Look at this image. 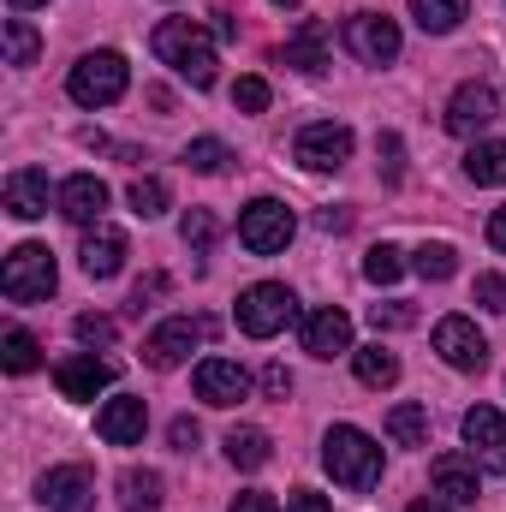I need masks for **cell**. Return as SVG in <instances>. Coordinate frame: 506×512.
Segmentation results:
<instances>
[{
    "instance_id": "1",
    "label": "cell",
    "mask_w": 506,
    "mask_h": 512,
    "mask_svg": "<svg viewBox=\"0 0 506 512\" xmlns=\"http://www.w3.org/2000/svg\"><path fill=\"white\" fill-rule=\"evenodd\" d=\"M155 60L173 66L179 78H191L197 90L215 84V36H209L197 18H167V24H155Z\"/></svg>"
},
{
    "instance_id": "2",
    "label": "cell",
    "mask_w": 506,
    "mask_h": 512,
    "mask_svg": "<svg viewBox=\"0 0 506 512\" xmlns=\"http://www.w3.org/2000/svg\"><path fill=\"white\" fill-rule=\"evenodd\" d=\"M322 465H328V477H334L340 489H376L381 483V447L364 435V429H352V423L328 429Z\"/></svg>"
},
{
    "instance_id": "3",
    "label": "cell",
    "mask_w": 506,
    "mask_h": 512,
    "mask_svg": "<svg viewBox=\"0 0 506 512\" xmlns=\"http://www.w3.org/2000/svg\"><path fill=\"white\" fill-rule=\"evenodd\" d=\"M239 334H251V340H274L292 316H298V298L280 286V280H256V286H245L239 292Z\"/></svg>"
},
{
    "instance_id": "4",
    "label": "cell",
    "mask_w": 506,
    "mask_h": 512,
    "mask_svg": "<svg viewBox=\"0 0 506 512\" xmlns=\"http://www.w3.org/2000/svg\"><path fill=\"white\" fill-rule=\"evenodd\" d=\"M66 96H72L78 108H108V102H120V96H126V60H120L114 48L84 54V60L72 66V78H66Z\"/></svg>"
},
{
    "instance_id": "5",
    "label": "cell",
    "mask_w": 506,
    "mask_h": 512,
    "mask_svg": "<svg viewBox=\"0 0 506 512\" xmlns=\"http://www.w3.org/2000/svg\"><path fill=\"white\" fill-rule=\"evenodd\" d=\"M54 256L42 251V245H18V251L6 256V268H0V292L12 298V304H42L48 292H54Z\"/></svg>"
},
{
    "instance_id": "6",
    "label": "cell",
    "mask_w": 506,
    "mask_h": 512,
    "mask_svg": "<svg viewBox=\"0 0 506 512\" xmlns=\"http://www.w3.org/2000/svg\"><path fill=\"white\" fill-rule=\"evenodd\" d=\"M292 209L286 203H274V197H256L251 209L239 215V245L251 256H274V251H286L292 245Z\"/></svg>"
},
{
    "instance_id": "7",
    "label": "cell",
    "mask_w": 506,
    "mask_h": 512,
    "mask_svg": "<svg viewBox=\"0 0 506 512\" xmlns=\"http://www.w3.org/2000/svg\"><path fill=\"white\" fill-rule=\"evenodd\" d=\"M346 48L364 60V66H387L399 54V24L387 12H352L346 18Z\"/></svg>"
},
{
    "instance_id": "8",
    "label": "cell",
    "mask_w": 506,
    "mask_h": 512,
    "mask_svg": "<svg viewBox=\"0 0 506 512\" xmlns=\"http://www.w3.org/2000/svg\"><path fill=\"white\" fill-rule=\"evenodd\" d=\"M209 334V322H191V316H173V322H161L149 340H143V364L149 370H179L185 358H191V346Z\"/></svg>"
},
{
    "instance_id": "9",
    "label": "cell",
    "mask_w": 506,
    "mask_h": 512,
    "mask_svg": "<svg viewBox=\"0 0 506 512\" xmlns=\"http://www.w3.org/2000/svg\"><path fill=\"white\" fill-rule=\"evenodd\" d=\"M435 352H441V364H453V370H483V364H489V340L477 334L471 316H441V322H435Z\"/></svg>"
},
{
    "instance_id": "10",
    "label": "cell",
    "mask_w": 506,
    "mask_h": 512,
    "mask_svg": "<svg viewBox=\"0 0 506 512\" xmlns=\"http://www.w3.org/2000/svg\"><path fill=\"white\" fill-rule=\"evenodd\" d=\"M298 161L310 167V173H340L346 161H352V131L334 126V120H322V126H304L298 131Z\"/></svg>"
},
{
    "instance_id": "11",
    "label": "cell",
    "mask_w": 506,
    "mask_h": 512,
    "mask_svg": "<svg viewBox=\"0 0 506 512\" xmlns=\"http://www.w3.org/2000/svg\"><path fill=\"white\" fill-rule=\"evenodd\" d=\"M495 120H501V96L489 84H459L453 90V102H447V131L453 137H477V131H489Z\"/></svg>"
},
{
    "instance_id": "12",
    "label": "cell",
    "mask_w": 506,
    "mask_h": 512,
    "mask_svg": "<svg viewBox=\"0 0 506 512\" xmlns=\"http://www.w3.org/2000/svg\"><path fill=\"white\" fill-rule=\"evenodd\" d=\"M197 399L203 405H239V399H251V376H245V364H233V358H203L197 364Z\"/></svg>"
},
{
    "instance_id": "13",
    "label": "cell",
    "mask_w": 506,
    "mask_h": 512,
    "mask_svg": "<svg viewBox=\"0 0 506 512\" xmlns=\"http://www.w3.org/2000/svg\"><path fill=\"white\" fill-rule=\"evenodd\" d=\"M42 507L48 512H90L96 507V477L84 465H54L42 477Z\"/></svg>"
},
{
    "instance_id": "14",
    "label": "cell",
    "mask_w": 506,
    "mask_h": 512,
    "mask_svg": "<svg viewBox=\"0 0 506 512\" xmlns=\"http://www.w3.org/2000/svg\"><path fill=\"white\" fill-rule=\"evenodd\" d=\"M465 441H471V459H477V465L506 471V417L495 405H471V411H465Z\"/></svg>"
},
{
    "instance_id": "15",
    "label": "cell",
    "mask_w": 506,
    "mask_h": 512,
    "mask_svg": "<svg viewBox=\"0 0 506 512\" xmlns=\"http://www.w3.org/2000/svg\"><path fill=\"white\" fill-rule=\"evenodd\" d=\"M54 387H60V399L84 405V399H96L102 387H114V364H102V358H90V352L60 358V364H54Z\"/></svg>"
},
{
    "instance_id": "16",
    "label": "cell",
    "mask_w": 506,
    "mask_h": 512,
    "mask_svg": "<svg viewBox=\"0 0 506 512\" xmlns=\"http://www.w3.org/2000/svg\"><path fill=\"white\" fill-rule=\"evenodd\" d=\"M54 209H60L72 227H96L102 209H108V185H102L96 173H72V179L54 191Z\"/></svg>"
},
{
    "instance_id": "17",
    "label": "cell",
    "mask_w": 506,
    "mask_h": 512,
    "mask_svg": "<svg viewBox=\"0 0 506 512\" xmlns=\"http://www.w3.org/2000/svg\"><path fill=\"white\" fill-rule=\"evenodd\" d=\"M304 352H310V358H340V352H352V316L334 310V304L310 310V316H304Z\"/></svg>"
},
{
    "instance_id": "18",
    "label": "cell",
    "mask_w": 506,
    "mask_h": 512,
    "mask_svg": "<svg viewBox=\"0 0 506 512\" xmlns=\"http://www.w3.org/2000/svg\"><path fill=\"white\" fill-rule=\"evenodd\" d=\"M78 262H84L90 280H114V274L126 268V233L108 227V221H96V227L84 233V245H78Z\"/></svg>"
},
{
    "instance_id": "19",
    "label": "cell",
    "mask_w": 506,
    "mask_h": 512,
    "mask_svg": "<svg viewBox=\"0 0 506 512\" xmlns=\"http://www.w3.org/2000/svg\"><path fill=\"white\" fill-rule=\"evenodd\" d=\"M143 429H149V405H143V399H131V393L108 399V405L96 411V435H102V441H114V447H137V441H143Z\"/></svg>"
},
{
    "instance_id": "20",
    "label": "cell",
    "mask_w": 506,
    "mask_h": 512,
    "mask_svg": "<svg viewBox=\"0 0 506 512\" xmlns=\"http://www.w3.org/2000/svg\"><path fill=\"white\" fill-rule=\"evenodd\" d=\"M6 215H18V221L48 215V173H42V167H18V173L6 179Z\"/></svg>"
},
{
    "instance_id": "21",
    "label": "cell",
    "mask_w": 506,
    "mask_h": 512,
    "mask_svg": "<svg viewBox=\"0 0 506 512\" xmlns=\"http://www.w3.org/2000/svg\"><path fill=\"white\" fill-rule=\"evenodd\" d=\"M429 477H435V489H441L453 507H477V465H471L465 453H441V459L429 465Z\"/></svg>"
},
{
    "instance_id": "22",
    "label": "cell",
    "mask_w": 506,
    "mask_h": 512,
    "mask_svg": "<svg viewBox=\"0 0 506 512\" xmlns=\"http://www.w3.org/2000/svg\"><path fill=\"white\" fill-rule=\"evenodd\" d=\"M286 66H298V72H322L328 66V24L322 18H304L286 36Z\"/></svg>"
},
{
    "instance_id": "23",
    "label": "cell",
    "mask_w": 506,
    "mask_h": 512,
    "mask_svg": "<svg viewBox=\"0 0 506 512\" xmlns=\"http://www.w3.org/2000/svg\"><path fill=\"white\" fill-rule=\"evenodd\" d=\"M465 179H477V185H506V137H483V143H471V155H465Z\"/></svg>"
},
{
    "instance_id": "24",
    "label": "cell",
    "mask_w": 506,
    "mask_h": 512,
    "mask_svg": "<svg viewBox=\"0 0 506 512\" xmlns=\"http://www.w3.org/2000/svg\"><path fill=\"white\" fill-rule=\"evenodd\" d=\"M387 435H393V447H423L429 441V405H417V399L393 405L387 411Z\"/></svg>"
},
{
    "instance_id": "25",
    "label": "cell",
    "mask_w": 506,
    "mask_h": 512,
    "mask_svg": "<svg viewBox=\"0 0 506 512\" xmlns=\"http://www.w3.org/2000/svg\"><path fill=\"white\" fill-rule=\"evenodd\" d=\"M268 429H256V423H245V429H227V459L239 465V471H262L268 465Z\"/></svg>"
},
{
    "instance_id": "26",
    "label": "cell",
    "mask_w": 506,
    "mask_h": 512,
    "mask_svg": "<svg viewBox=\"0 0 506 512\" xmlns=\"http://www.w3.org/2000/svg\"><path fill=\"white\" fill-rule=\"evenodd\" d=\"M471 12V0H411V18L429 30V36H447L459 30V18Z\"/></svg>"
},
{
    "instance_id": "27",
    "label": "cell",
    "mask_w": 506,
    "mask_h": 512,
    "mask_svg": "<svg viewBox=\"0 0 506 512\" xmlns=\"http://www.w3.org/2000/svg\"><path fill=\"white\" fill-rule=\"evenodd\" d=\"M352 370H358V382L364 387H393L399 382V358H393L387 346H364V352H352Z\"/></svg>"
},
{
    "instance_id": "28",
    "label": "cell",
    "mask_w": 506,
    "mask_h": 512,
    "mask_svg": "<svg viewBox=\"0 0 506 512\" xmlns=\"http://www.w3.org/2000/svg\"><path fill=\"white\" fill-rule=\"evenodd\" d=\"M161 507V477L155 471H126L120 477V512H155Z\"/></svg>"
},
{
    "instance_id": "29",
    "label": "cell",
    "mask_w": 506,
    "mask_h": 512,
    "mask_svg": "<svg viewBox=\"0 0 506 512\" xmlns=\"http://www.w3.org/2000/svg\"><path fill=\"white\" fill-rule=\"evenodd\" d=\"M36 358H42V346H36L24 328H6V334H0V364H6L12 376H30V370H36Z\"/></svg>"
},
{
    "instance_id": "30",
    "label": "cell",
    "mask_w": 506,
    "mask_h": 512,
    "mask_svg": "<svg viewBox=\"0 0 506 512\" xmlns=\"http://www.w3.org/2000/svg\"><path fill=\"white\" fill-rule=\"evenodd\" d=\"M411 268H417L423 280H453V274H459V251H453V245H441V239H435V245H417Z\"/></svg>"
},
{
    "instance_id": "31",
    "label": "cell",
    "mask_w": 506,
    "mask_h": 512,
    "mask_svg": "<svg viewBox=\"0 0 506 512\" xmlns=\"http://www.w3.org/2000/svg\"><path fill=\"white\" fill-rule=\"evenodd\" d=\"M36 54H42V36L24 18H6V66H36Z\"/></svg>"
},
{
    "instance_id": "32",
    "label": "cell",
    "mask_w": 506,
    "mask_h": 512,
    "mask_svg": "<svg viewBox=\"0 0 506 512\" xmlns=\"http://www.w3.org/2000/svg\"><path fill=\"white\" fill-rule=\"evenodd\" d=\"M227 161H233V149H227L221 137H197V143L185 149V167H191V173H227Z\"/></svg>"
},
{
    "instance_id": "33",
    "label": "cell",
    "mask_w": 506,
    "mask_h": 512,
    "mask_svg": "<svg viewBox=\"0 0 506 512\" xmlns=\"http://www.w3.org/2000/svg\"><path fill=\"white\" fill-rule=\"evenodd\" d=\"M131 215H143V221H155L161 209H167V185L161 179H131Z\"/></svg>"
},
{
    "instance_id": "34",
    "label": "cell",
    "mask_w": 506,
    "mask_h": 512,
    "mask_svg": "<svg viewBox=\"0 0 506 512\" xmlns=\"http://www.w3.org/2000/svg\"><path fill=\"white\" fill-rule=\"evenodd\" d=\"M364 274H370L376 286H393V280L405 274V262H399V251H393V245H376V251L364 256Z\"/></svg>"
},
{
    "instance_id": "35",
    "label": "cell",
    "mask_w": 506,
    "mask_h": 512,
    "mask_svg": "<svg viewBox=\"0 0 506 512\" xmlns=\"http://www.w3.org/2000/svg\"><path fill=\"white\" fill-rule=\"evenodd\" d=\"M179 233H185V245H191V251H209V245H215V233H221V227H215V215H209V209H191V215H185V227H179Z\"/></svg>"
},
{
    "instance_id": "36",
    "label": "cell",
    "mask_w": 506,
    "mask_h": 512,
    "mask_svg": "<svg viewBox=\"0 0 506 512\" xmlns=\"http://www.w3.org/2000/svg\"><path fill=\"white\" fill-rule=\"evenodd\" d=\"M376 155H381L387 185H399V179H405V149H399V137H393V131H381V137H376Z\"/></svg>"
},
{
    "instance_id": "37",
    "label": "cell",
    "mask_w": 506,
    "mask_h": 512,
    "mask_svg": "<svg viewBox=\"0 0 506 512\" xmlns=\"http://www.w3.org/2000/svg\"><path fill=\"white\" fill-rule=\"evenodd\" d=\"M370 322H376V328H411L417 310H411L405 298H393V304H370Z\"/></svg>"
},
{
    "instance_id": "38",
    "label": "cell",
    "mask_w": 506,
    "mask_h": 512,
    "mask_svg": "<svg viewBox=\"0 0 506 512\" xmlns=\"http://www.w3.org/2000/svg\"><path fill=\"white\" fill-rule=\"evenodd\" d=\"M72 334H78L84 346H114V322H108V316H78Z\"/></svg>"
},
{
    "instance_id": "39",
    "label": "cell",
    "mask_w": 506,
    "mask_h": 512,
    "mask_svg": "<svg viewBox=\"0 0 506 512\" xmlns=\"http://www.w3.org/2000/svg\"><path fill=\"white\" fill-rule=\"evenodd\" d=\"M233 102H239L245 114H262V108H268V84H262V78H239V84H233Z\"/></svg>"
},
{
    "instance_id": "40",
    "label": "cell",
    "mask_w": 506,
    "mask_h": 512,
    "mask_svg": "<svg viewBox=\"0 0 506 512\" xmlns=\"http://www.w3.org/2000/svg\"><path fill=\"white\" fill-rule=\"evenodd\" d=\"M477 304H483V310H495V316L506 310V280H501V274H477Z\"/></svg>"
},
{
    "instance_id": "41",
    "label": "cell",
    "mask_w": 506,
    "mask_h": 512,
    "mask_svg": "<svg viewBox=\"0 0 506 512\" xmlns=\"http://www.w3.org/2000/svg\"><path fill=\"white\" fill-rule=\"evenodd\" d=\"M161 292H167V274H149V280H137V286H131V316H143V310H149V298H161Z\"/></svg>"
},
{
    "instance_id": "42",
    "label": "cell",
    "mask_w": 506,
    "mask_h": 512,
    "mask_svg": "<svg viewBox=\"0 0 506 512\" xmlns=\"http://www.w3.org/2000/svg\"><path fill=\"white\" fill-rule=\"evenodd\" d=\"M286 512H334V507H328V495H316V489H292V495H286Z\"/></svg>"
},
{
    "instance_id": "43",
    "label": "cell",
    "mask_w": 506,
    "mask_h": 512,
    "mask_svg": "<svg viewBox=\"0 0 506 512\" xmlns=\"http://www.w3.org/2000/svg\"><path fill=\"white\" fill-rule=\"evenodd\" d=\"M262 387H268V399H286V393H292V376H286V364H268V370H262Z\"/></svg>"
},
{
    "instance_id": "44",
    "label": "cell",
    "mask_w": 506,
    "mask_h": 512,
    "mask_svg": "<svg viewBox=\"0 0 506 512\" xmlns=\"http://www.w3.org/2000/svg\"><path fill=\"white\" fill-rule=\"evenodd\" d=\"M197 441H203V429H197L191 417H173V447H179V453H191Z\"/></svg>"
},
{
    "instance_id": "45",
    "label": "cell",
    "mask_w": 506,
    "mask_h": 512,
    "mask_svg": "<svg viewBox=\"0 0 506 512\" xmlns=\"http://www.w3.org/2000/svg\"><path fill=\"white\" fill-rule=\"evenodd\" d=\"M227 512H280V507H274V495H262V489H251V495H239V501H233Z\"/></svg>"
},
{
    "instance_id": "46",
    "label": "cell",
    "mask_w": 506,
    "mask_h": 512,
    "mask_svg": "<svg viewBox=\"0 0 506 512\" xmlns=\"http://www.w3.org/2000/svg\"><path fill=\"white\" fill-rule=\"evenodd\" d=\"M316 227H322V233H346V227H352V215H346V209H322V215H316Z\"/></svg>"
},
{
    "instance_id": "47",
    "label": "cell",
    "mask_w": 506,
    "mask_h": 512,
    "mask_svg": "<svg viewBox=\"0 0 506 512\" xmlns=\"http://www.w3.org/2000/svg\"><path fill=\"white\" fill-rule=\"evenodd\" d=\"M489 245H495V251H506V209H495V215H489Z\"/></svg>"
},
{
    "instance_id": "48",
    "label": "cell",
    "mask_w": 506,
    "mask_h": 512,
    "mask_svg": "<svg viewBox=\"0 0 506 512\" xmlns=\"http://www.w3.org/2000/svg\"><path fill=\"white\" fill-rule=\"evenodd\" d=\"M405 512H447V507H435V501H411Z\"/></svg>"
},
{
    "instance_id": "49",
    "label": "cell",
    "mask_w": 506,
    "mask_h": 512,
    "mask_svg": "<svg viewBox=\"0 0 506 512\" xmlns=\"http://www.w3.org/2000/svg\"><path fill=\"white\" fill-rule=\"evenodd\" d=\"M12 6H18V12H30V6H48V0H12Z\"/></svg>"
},
{
    "instance_id": "50",
    "label": "cell",
    "mask_w": 506,
    "mask_h": 512,
    "mask_svg": "<svg viewBox=\"0 0 506 512\" xmlns=\"http://www.w3.org/2000/svg\"><path fill=\"white\" fill-rule=\"evenodd\" d=\"M280 6H292V0H280Z\"/></svg>"
}]
</instances>
